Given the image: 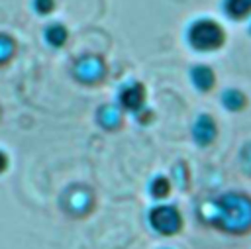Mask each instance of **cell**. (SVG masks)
Wrapping results in <instances>:
<instances>
[{
    "label": "cell",
    "mask_w": 251,
    "mask_h": 249,
    "mask_svg": "<svg viewBox=\"0 0 251 249\" xmlns=\"http://www.w3.org/2000/svg\"><path fill=\"white\" fill-rule=\"evenodd\" d=\"M186 37H188V43L194 49L208 51V49H216V47L222 45V41H224V29H222V25L218 22L200 18V20L192 22V25L188 27Z\"/></svg>",
    "instance_id": "1"
},
{
    "label": "cell",
    "mask_w": 251,
    "mask_h": 249,
    "mask_svg": "<svg viewBox=\"0 0 251 249\" xmlns=\"http://www.w3.org/2000/svg\"><path fill=\"white\" fill-rule=\"evenodd\" d=\"M224 12L233 20L251 16V0H224Z\"/></svg>",
    "instance_id": "2"
},
{
    "label": "cell",
    "mask_w": 251,
    "mask_h": 249,
    "mask_svg": "<svg viewBox=\"0 0 251 249\" xmlns=\"http://www.w3.org/2000/svg\"><path fill=\"white\" fill-rule=\"evenodd\" d=\"M45 35H47V41H49V43L61 45V43L65 41V37H67V31H65L63 25H49Z\"/></svg>",
    "instance_id": "3"
},
{
    "label": "cell",
    "mask_w": 251,
    "mask_h": 249,
    "mask_svg": "<svg viewBox=\"0 0 251 249\" xmlns=\"http://www.w3.org/2000/svg\"><path fill=\"white\" fill-rule=\"evenodd\" d=\"M35 4V10L37 12H41V14H47V12H51V8H53V0H35L33 2Z\"/></svg>",
    "instance_id": "4"
}]
</instances>
